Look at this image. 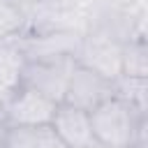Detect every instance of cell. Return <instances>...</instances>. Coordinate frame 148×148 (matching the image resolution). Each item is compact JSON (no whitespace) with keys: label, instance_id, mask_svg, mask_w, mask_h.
I'll return each instance as SVG.
<instances>
[{"label":"cell","instance_id":"8","mask_svg":"<svg viewBox=\"0 0 148 148\" xmlns=\"http://www.w3.org/2000/svg\"><path fill=\"white\" fill-rule=\"evenodd\" d=\"M120 74H125V76H146V49H143L141 39L123 44Z\"/></svg>","mask_w":148,"mask_h":148},{"label":"cell","instance_id":"9","mask_svg":"<svg viewBox=\"0 0 148 148\" xmlns=\"http://www.w3.org/2000/svg\"><path fill=\"white\" fill-rule=\"evenodd\" d=\"M23 25V9L18 0H0V37H12Z\"/></svg>","mask_w":148,"mask_h":148},{"label":"cell","instance_id":"7","mask_svg":"<svg viewBox=\"0 0 148 148\" xmlns=\"http://www.w3.org/2000/svg\"><path fill=\"white\" fill-rule=\"evenodd\" d=\"M5 148H67L56 130L49 125H18L7 127Z\"/></svg>","mask_w":148,"mask_h":148},{"label":"cell","instance_id":"6","mask_svg":"<svg viewBox=\"0 0 148 148\" xmlns=\"http://www.w3.org/2000/svg\"><path fill=\"white\" fill-rule=\"evenodd\" d=\"M120 56L123 46L116 39H111L109 35H90L76 60L116 81L120 76Z\"/></svg>","mask_w":148,"mask_h":148},{"label":"cell","instance_id":"2","mask_svg":"<svg viewBox=\"0 0 148 148\" xmlns=\"http://www.w3.org/2000/svg\"><path fill=\"white\" fill-rule=\"evenodd\" d=\"M74 65H76V56L67 51L32 56L25 62H21L16 86H28L60 104Z\"/></svg>","mask_w":148,"mask_h":148},{"label":"cell","instance_id":"11","mask_svg":"<svg viewBox=\"0 0 148 148\" xmlns=\"http://www.w3.org/2000/svg\"><path fill=\"white\" fill-rule=\"evenodd\" d=\"M2 102H5V97H2V95H0V111H2Z\"/></svg>","mask_w":148,"mask_h":148},{"label":"cell","instance_id":"10","mask_svg":"<svg viewBox=\"0 0 148 148\" xmlns=\"http://www.w3.org/2000/svg\"><path fill=\"white\" fill-rule=\"evenodd\" d=\"M5 132H7V125H5V120L0 118V148H5Z\"/></svg>","mask_w":148,"mask_h":148},{"label":"cell","instance_id":"12","mask_svg":"<svg viewBox=\"0 0 148 148\" xmlns=\"http://www.w3.org/2000/svg\"><path fill=\"white\" fill-rule=\"evenodd\" d=\"M90 148H102V146H90Z\"/></svg>","mask_w":148,"mask_h":148},{"label":"cell","instance_id":"5","mask_svg":"<svg viewBox=\"0 0 148 148\" xmlns=\"http://www.w3.org/2000/svg\"><path fill=\"white\" fill-rule=\"evenodd\" d=\"M51 127L60 136V141L67 148H90L97 146L92 125H90V113L76 106H69L60 102L56 106V113L51 118Z\"/></svg>","mask_w":148,"mask_h":148},{"label":"cell","instance_id":"3","mask_svg":"<svg viewBox=\"0 0 148 148\" xmlns=\"http://www.w3.org/2000/svg\"><path fill=\"white\" fill-rule=\"evenodd\" d=\"M58 102L51 97L28 88V86H14V90L5 97L0 118L7 127L18 125H49L56 113Z\"/></svg>","mask_w":148,"mask_h":148},{"label":"cell","instance_id":"4","mask_svg":"<svg viewBox=\"0 0 148 148\" xmlns=\"http://www.w3.org/2000/svg\"><path fill=\"white\" fill-rule=\"evenodd\" d=\"M111 95H116V81L104 76V74H99L97 69H92L88 65H81L76 60L74 69L69 74L62 102L90 113L97 104H102Z\"/></svg>","mask_w":148,"mask_h":148},{"label":"cell","instance_id":"1","mask_svg":"<svg viewBox=\"0 0 148 148\" xmlns=\"http://www.w3.org/2000/svg\"><path fill=\"white\" fill-rule=\"evenodd\" d=\"M90 125L102 148H143L146 113L118 95H111L90 111Z\"/></svg>","mask_w":148,"mask_h":148}]
</instances>
